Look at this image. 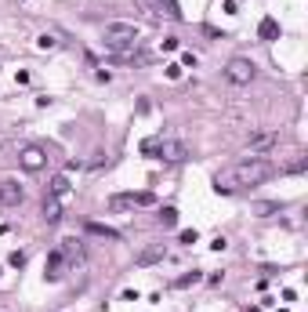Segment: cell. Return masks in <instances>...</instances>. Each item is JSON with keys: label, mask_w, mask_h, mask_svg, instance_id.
I'll return each mask as SVG.
<instances>
[{"label": "cell", "mask_w": 308, "mask_h": 312, "mask_svg": "<svg viewBox=\"0 0 308 312\" xmlns=\"http://www.w3.org/2000/svg\"><path fill=\"white\" fill-rule=\"evenodd\" d=\"M275 175V164H268L265 156H246V160L225 167L218 178H214V189L218 193H236V189H246V185H261Z\"/></svg>", "instance_id": "1"}, {"label": "cell", "mask_w": 308, "mask_h": 312, "mask_svg": "<svg viewBox=\"0 0 308 312\" xmlns=\"http://www.w3.org/2000/svg\"><path fill=\"white\" fill-rule=\"evenodd\" d=\"M138 37H142V29H138L134 22H109L105 33H102L105 48L116 51V55H127L131 48H138Z\"/></svg>", "instance_id": "2"}, {"label": "cell", "mask_w": 308, "mask_h": 312, "mask_svg": "<svg viewBox=\"0 0 308 312\" xmlns=\"http://www.w3.org/2000/svg\"><path fill=\"white\" fill-rule=\"evenodd\" d=\"M254 76H257V66H254L250 58H232V62L225 66V80L236 84V87H246Z\"/></svg>", "instance_id": "3"}, {"label": "cell", "mask_w": 308, "mask_h": 312, "mask_svg": "<svg viewBox=\"0 0 308 312\" xmlns=\"http://www.w3.org/2000/svg\"><path fill=\"white\" fill-rule=\"evenodd\" d=\"M156 204V196L152 193H116V196H109V211H134V207H152Z\"/></svg>", "instance_id": "4"}, {"label": "cell", "mask_w": 308, "mask_h": 312, "mask_svg": "<svg viewBox=\"0 0 308 312\" xmlns=\"http://www.w3.org/2000/svg\"><path fill=\"white\" fill-rule=\"evenodd\" d=\"M19 167L29 171V175L44 171V167H48V149H44V145H22L19 149Z\"/></svg>", "instance_id": "5"}, {"label": "cell", "mask_w": 308, "mask_h": 312, "mask_svg": "<svg viewBox=\"0 0 308 312\" xmlns=\"http://www.w3.org/2000/svg\"><path fill=\"white\" fill-rule=\"evenodd\" d=\"M160 160H167V164H181L185 156H189V145L185 142H174V138H160Z\"/></svg>", "instance_id": "6"}, {"label": "cell", "mask_w": 308, "mask_h": 312, "mask_svg": "<svg viewBox=\"0 0 308 312\" xmlns=\"http://www.w3.org/2000/svg\"><path fill=\"white\" fill-rule=\"evenodd\" d=\"M22 200H26V189H22L15 178H4V182H0V207H19Z\"/></svg>", "instance_id": "7"}, {"label": "cell", "mask_w": 308, "mask_h": 312, "mask_svg": "<svg viewBox=\"0 0 308 312\" xmlns=\"http://www.w3.org/2000/svg\"><path fill=\"white\" fill-rule=\"evenodd\" d=\"M138 8H145L152 15H167V19H181V8H178V0H134Z\"/></svg>", "instance_id": "8"}, {"label": "cell", "mask_w": 308, "mask_h": 312, "mask_svg": "<svg viewBox=\"0 0 308 312\" xmlns=\"http://www.w3.org/2000/svg\"><path fill=\"white\" fill-rule=\"evenodd\" d=\"M62 269H66V254H62V251H51V254H48V265H44V276H48L51 283H58V279H62Z\"/></svg>", "instance_id": "9"}, {"label": "cell", "mask_w": 308, "mask_h": 312, "mask_svg": "<svg viewBox=\"0 0 308 312\" xmlns=\"http://www.w3.org/2000/svg\"><path fill=\"white\" fill-rule=\"evenodd\" d=\"M275 142H279V131H257V134H250V142H246V145H250L254 152H265Z\"/></svg>", "instance_id": "10"}, {"label": "cell", "mask_w": 308, "mask_h": 312, "mask_svg": "<svg viewBox=\"0 0 308 312\" xmlns=\"http://www.w3.org/2000/svg\"><path fill=\"white\" fill-rule=\"evenodd\" d=\"M44 222H48V225H58V222H62V200H58V196H48V200H44Z\"/></svg>", "instance_id": "11"}, {"label": "cell", "mask_w": 308, "mask_h": 312, "mask_svg": "<svg viewBox=\"0 0 308 312\" xmlns=\"http://www.w3.org/2000/svg\"><path fill=\"white\" fill-rule=\"evenodd\" d=\"M69 189H73V185H69V175H55V178H51V185H48V196L66 200V196H69Z\"/></svg>", "instance_id": "12"}, {"label": "cell", "mask_w": 308, "mask_h": 312, "mask_svg": "<svg viewBox=\"0 0 308 312\" xmlns=\"http://www.w3.org/2000/svg\"><path fill=\"white\" fill-rule=\"evenodd\" d=\"M87 232H91V236H102V240H113V243H120V240H123V236H120L116 229L102 225V222H87Z\"/></svg>", "instance_id": "13"}, {"label": "cell", "mask_w": 308, "mask_h": 312, "mask_svg": "<svg viewBox=\"0 0 308 312\" xmlns=\"http://www.w3.org/2000/svg\"><path fill=\"white\" fill-rule=\"evenodd\" d=\"M257 37H261V40H279V22H275V19H261Z\"/></svg>", "instance_id": "14"}, {"label": "cell", "mask_w": 308, "mask_h": 312, "mask_svg": "<svg viewBox=\"0 0 308 312\" xmlns=\"http://www.w3.org/2000/svg\"><path fill=\"white\" fill-rule=\"evenodd\" d=\"M156 261H163V247H145L138 254V265H156Z\"/></svg>", "instance_id": "15"}, {"label": "cell", "mask_w": 308, "mask_h": 312, "mask_svg": "<svg viewBox=\"0 0 308 312\" xmlns=\"http://www.w3.org/2000/svg\"><path fill=\"white\" fill-rule=\"evenodd\" d=\"M199 279H203V272H196V269H192V272H185V276H178V279H174V287H181V290H185V287H196Z\"/></svg>", "instance_id": "16"}, {"label": "cell", "mask_w": 308, "mask_h": 312, "mask_svg": "<svg viewBox=\"0 0 308 312\" xmlns=\"http://www.w3.org/2000/svg\"><path fill=\"white\" fill-rule=\"evenodd\" d=\"M58 44H62V40H58L55 33H40V37H37V48H40V51H55Z\"/></svg>", "instance_id": "17"}, {"label": "cell", "mask_w": 308, "mask_h": 312, "mask_svg": "<svg viewBox=\"0 0 308 312\" xmlns=\"http://www.w3.org/2000/svg\"><path fill=\"white\" fill-rule=\"evenodd\" d=\"M160 225H163V229H174V225H178V211H174V207H163V211H160Z\"/></svg>", "instance_id": "18"}, {"label": "cell", "mask_w": 308, "mask_h": 312, "mask_svg": "<svg viewBox=\"0 0 308 312\" xmlns=\"http://www.w3.org/2000/svg\"><path fill=\"white\" fill-rule=\"evenodd\" d=\"M138 149H142V156H156V152H160V138H145Z\"/></svg>", "instance_id": "19"}, {"label": "cell", "mask_w": 308, "mask_h": 312, "mask_svg": "<svg viewBox=\"0 0 308 312\" xmlns=\"http://www.w3.org/2000/svg\"><path fill=\"white\" fill-rule=\"evenodd\" d=\"M62 254L66 258H80V243L76 240H62Z\"/></svg>", "instance_id": "20"}, {"label": "cell", "mask_w": 308, "mask_h": 312, "mask_svg": "<svg viewBox=\"0 0 308 312\" xmlns=\"http://www.w3.org/2000/svg\"><path fill=\"white\" fill-rule=\"evenodd\" d=\"M178 240H181L185 247H192V243H196L199 236H196V229H181V232H178Z\"/></svg>", "instance_id": "21"}, {"label": "cell", "mask_w": 308, "mask_h": 312, "mask_svg": "<svg viewBox=\"0 0 308 312\" xmlns=\"http://www.w3.org/2000/svg\"><path fill=\"white\" fill-rule=\"evenodd\" d=\"M167 80H181V66H178V62L167 66Z\"/></svg>", "instance_id": "22"}, {"label": "cell", "mask_w": 308, "mask_h": 312, "mask_svg": "<svg viewBox=\"0 0 308 312\" xmlns=\"http://www.w3.org/2000/svg\"><path fill=\"white\" fill-rule=\"evenodd\" d=\"M8 261H11V269H22V265H26V254H22V251H15Z\"/></svg>", "instance_id": "23"}, {"label": "cell", "mask_w": 308, "mask_h": 312, "mask_svg": "<svg viewBox=\"0 0 308 312\" xmlns=\"http://www.w3.org/2000/svg\"><path fill=\"white\" fill-rule=\"evenodd\" d=\"M178 66H181V69H185V66H196V55H192V51H185V55H181V62H178Z\"/></svg>", "instance_id": "24"}, {"label": "cell", "mask_w": 308, "mask_h": 312, "mask_svg": "<svg viewBox=\"0 0 308 312\" xmlns=\"http://www.w3.org/2000/svg\"><path fill=\"white\" fill-rule=\"evenodd\" d=\"M163 51H178V37H163Z\"/></svg>", "instance_id": "25"}, {"label": "cell", "mask_w": 308, "mask_h": 312, "mask_svg": "<svg viewBox=\"0 0 308 312\" xmlns=\"http://www.w3.org/2000/svg\"><path fill=\"white\" fill-rule=\"evenodd\" d=\"M272 211H279V204H257V214H272Z\"/></svg>", "instance_id": "26"}, {"label": "cell", "mask_w": 308, "mask_h": 312, "mask_svg": "<svg viewBox=\"0 0 308 312\" xmlns=\"http://www.w3.org/2000/svg\"><path fill=\"white\" fill-rule=\"evenodd\" d=\"M243 312H257V308H243Z\"/></svg>", "instance_id": "27"}]
</instances>
